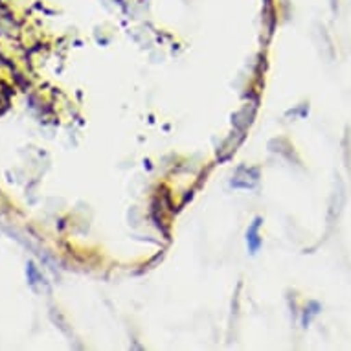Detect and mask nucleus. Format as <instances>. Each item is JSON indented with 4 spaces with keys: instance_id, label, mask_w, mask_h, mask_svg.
I'll list each match as a JSON object with an SVG mask.
<instances>
[]
</instances>
